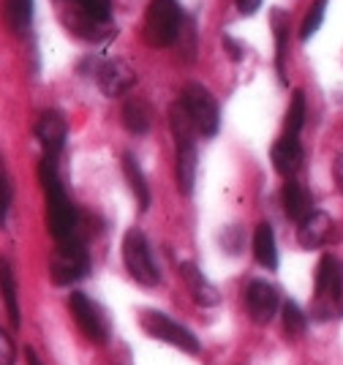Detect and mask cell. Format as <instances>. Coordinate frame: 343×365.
<instances>
[{
  "label": "cell",
  "instance_id": "24",
  "mask_svg": "<svg viewBox=\"0 0 343 365\" xmlns=\"http://www.w3.org/2000/svg\"><path fill=\"white\" fill-rule=\"evenodd\" d=\"M74 6L88 16L90 22H109L112 16V0H74Z\"/></svg>",
  "mask_w": 343,
  "mask_h": 365
},
{
  "label": "cell",
  "instance_id": "16",
  "mask_svg": "<svg viewBox=\"0 0 343 365\" xmlns=\"http://www.w3.org/2000/svg\"><path fill=\"white\" fill-rule=\"evenodd\" d=\"M180 275H183V281H185V289L191 292V297H194L199 305L208 308V305H215L218 300H221L218 289L202 275V270H199L196 264H191V262H180Z\"/></svg>",
  "mask_w": 343,
  "mask_h": 365
},
{
  "label": "cell",
  "instance_id": "5",
  "mask_svg": "<svg viewBox=\"0 0 343 365\" xmlns=\"http://www.w3.org/2000/svg\"><path fill=\"white\" fill-rule=\"evenodd\" d=\"M123 264H126L128 275L142 287H155L161 281L158 264L153 259V251H150V243L142 229H128L126 232V237H123Z\"/></svg>",
  "mask_w": 343,
  "mask_h": 365
},
{
  "label": "cell",
  "instance_id": "31",
  "mask_svg": "<svg viewBox=\"0 0 343 365\" xmlns=\"http://www.w3.org/2000/svg\"><path fill=\"white\" fill-rule=\"evenodd\" d=\"M25 360H28V365H44L41 363V357H39V354H36V349H25Z\"/></svg>",
  "mask_w": 343,
  "mask_h": 365
},
{
  "label": "cell",
  "instance_id": "11",
  "mask_svg": "<svg viewBox=\"0 0 343 365\" xmlns=\"http://www.w3.org/2000/svg\"><path fill=\"white\" fill-rule=\"evenodd\" d=\"M66 137H68V123L60 112H44L39 123H36V139L44 148V155L58 158L63 148H66Z\"/></svg>",
  "mask_w": 343,
  "mask_h": 365
},
{
  "label": "cell",
  "instance_id": "26",
  "mask_svg": "<svg viewBox=\"0 0 343 365\" xmlns=\"http://www.w3.org/2000/svg\"><path fill=\"white\" fill-rule=\"evenodd\" d=\"M286 36H289V19L284 14H275V46H278V74L284 79V71H286Z\"/></svg>",
  "mask_w": 343,
  "mask_h": 365
},
{
  "label": "cell",
  "instance_id": "9",
  "mask_svg": "<svg viewBox=\"0 0 343 365\" xmlns=\"http://www.w3.org/2000/svg\"><path fill=\"white\" fill-rule=\"evenodd\" d=\"M245 305H248V314L256 324H267L272 322V317L278 314V305H281V294L278 289L262 281V278H254L245 289Z\"/></svg>",
  "mask_w": 343,
  "mask_h": 365
},
{
  "label": "cell",
  "instance_id": "23",
  "mask_svg": "<svg viewBox=\"0 0 343 365\" xmlns=\"http://www.w3.org/2000/svg\"><path fill=\"white\" fill-rule=\"evenodd\" d=\"M327 3L329 0H316L314 6H311V11L305 14L302 25H300V38H302V41L314 38L316 31L322 28V22H324V11H327Z\"/></svg>",
  "mask_w": 343,
  "mask_h": 365
},
{
  "label": "cell",
  "instance_id": "17",
  "mask_svg": "<svg viewBox=\"0 0 343 365\" xmlns=\"http://www.w3.org/2000/svg\"><path fill=\"white\" fill-rule=\"evenodd\" d=\"M120 118H123V125L136 134V137H142V134H148L150 125H153V109L145 98H139V96H131L126 104H123V112H120Z\"/></svg>",
  "mask_w": 343,
  "mask_h": 365
},
{
  "label": "cell",
  "instance_id": "19",
  "mask_svg": "<svg viewBox=\"0 0 343 365\" xmlns=\"http://www.w3.org/2000/svg\"><path fill=\"white\" fill-rule=\"evenodd\" d=\"M33 6H36V0H3V19L14 36H25L30 31Z\"/></svg>",
  "mask_w": 343,
  "mask_h": 365
},
{
  "label": "cell",
  "instance_id": "18",
  "mask_svg": "<svg viewBox=\"0 0 343 365\" xmlns=\"http://www.w3.org/2000/svg\"><path fill=\"white\" fill-rule=\"evenodd\" d=\"M120 167H123V175H126V180H128V188H131V194H134L139 210L145 213L150 207V185H148V180H145V172L139 167V161L134 158V153H123Z\"/></svg>",
  "mask_w": 343,
  "mask_h": 365
},
{
  "label": "cell",
  "instance_id": "10",
  "mask_svg": "<svg viewBox=\"0 0 343 365\" xmlns=\"http://www.w3.org/2000/svg\"><path fill=\"white\" fill-rule=\"evenodd\" d=\"M96 82H98V88H101L109 98H115V96L131 93V88L136 85V74L126 61H106L98 66Z\"/></svg>",
  "mask_w": 343,
  "mask_h": 365
},
{
  "label": "cell",
  "instance_id": "6",
  "mask_svg": "<svg viewBox=\"0 0 343 365\" xmlns=\"http://www.w3.org/2000/svg\"><path fill=\"white\" fill-rule=\"evenodd\" d=\"M180 101H183L188 118L194 120L196 131H199L202 137H215V134H218V128H221V109H218L215 96H213L205 85L188 82V85L183 88Z\"/></svg>",
  "mask_w": 343,
  "mask_h": 365
},
{
  "label": "cell",
  "instance_id": "25",
  "mask_svg": "<svg viewBox=\"0 0 343 365\" xmlns=\"http://www.w3.org/2000/svg\"><path fill=\"white\" fill-rule=\"evenodd\" d=\"M284 330L286 335H292V338H300V335L305 333V327H308V319H305V314L300 311L297 303H284Z\"/></svg>",
  "mask_w": 343,
  "mask_h": 365
},
{
  "label": "cell",
  "instance_id": "21",
  "mask_svg": "<svg viewBox=\"0 0 343 365\" xmlns=\"http://www.w3.org/2000/svg\"><path fill=\"white\" fill-rule=\"evenodd\" d=\"M254 257L262 267L275 270L278 267V245H275V232L270 224H259L254 232Z\"/></svg>",
  "mask_w": 343,
  "mask_h": 365
},
{
  "label": "cell",
  "instance_id": "30",
  "mask_svg": "<svg viewBox=\"0 0 343 365\" xmlns=\"http://www.w3.org/2000/svg\"><path fill=\"white\" fill-rule=\"evenodd\" d=\"M224 44L229 46V55H232V61H240V58H242V46L235 44V41H232L229 36H226V38H224Z\"/></svg>",
  "mask_w": 343,
  "mask_h": 365
},
{
  "label": "cell",
  "instance_id": "20",
  "mask_svg": "<svg viewBox=\"0 0 343 365\" xmlns=\"http://www.w3.org/2000/svg\"><path fill=\"white\" fill-rule=\"evenodd\" d=\"M0 297L6 305V314L14 327H19V297H16V278L14 267L6 257H0Z\"/></svg>",
  "mask_w": 343,
  "mask_h": 365
},
{
  "label": "cell",
  "instance_id": "7",
  "mask_svg": "<svg viewBox=\"0 0 343 365\" xmlns=\"http://www.w3.org/2000/svg\"><path fill=\"white\" fill-rule=\"evenodd\" d=\"M139 324H142V330H145L150 338L164 341L169 346H178L180 351L196 354V351L202 349V346H199V338H196L185 324H180V322H175L172 317H166L164 311H142Z\"/></svg>",
  "mask_w": 343,
  "mask_h": 365
},
{
  "label": "cell",
  "instance_id": "3",
  "mask_svg": "<svg viewBox=\"0 0 343 365\" xmlns=\"http://www.w3.org/2000/svg\"><path fill=\"white\" fill-rule=\"evenodd\" d=\"M332 311H343V264L338 257L324 254L316 267L314 314L319 319H327Z\"/></svg>",
  "mask_w": 343,
  "mask_h": 365
},
{
  "label": "cell",
  "instance_id": "14",
  "mask_svg": "<svg viewBox=\"0 0 343 365\" xmlns=\"http://www.w3.org/2000/svg\"><path fill=\"white\" fill-rule=\"evenodd\" d=\"M272 167L286 180L297 175L302 167V145L297 137H281V142L272 145Z\"/></svg>",
  "mask_w": 343,
  "mask_h": 365
},
{
  "label": "cell",
  "instance_id": "2",
  "mask_svg": "<svg viewBox=\"0 0 343 365\" xmlns=\"http://www.w3.org/2000/svg\"><path fill=\"white\" fill-rule=\"evenodd\" d=\"M183 33V9L178 0H150L142 36L150 46H172Z\"/></svg>",
  "mask_w": 343,
  "mask_h": 365
},
{
  "label": "cell",
  "instance_id": "12",
  "mask_svg": "<svg viewBox=\"0 0 343 365\" xmlns=\"http://www.w3.org/2000/svg\"><path fill=\"white\" fill-rule=\"evenodd\" d=\"M332 232H335V221L327 213L314 210L305 221H300L297 240L302 248H322L332 240Z\"/></svg>",
  "mask_w": 343,
  "mask_h": 365
},
{
  "label": "cell",
  "instance_id": "22",
  "mask_svg": "<svg viewBox=\"0 0 343 365\" xmlns=\"http://www.w3.org/2000/svg\"><path fill=\"white\" fill-rule=\"evenodd\" d=\"M302 125H305V96H302V91H295L292 104H289V112H286L284 137H300Z\"/></svg>",
  "mask_w": 343,
  "mask_h": 365
},
{
  "label": "cell",
  "instance_id": "4",
  "mask_svg": "<svg viewBox=\"0 0 343 365\" xmlns=\"http://www.w3.org/2000/svg\"><path fill=\"white\" fill-rule=\"evenodd\" d=\"M90 270V257L88 248L79 237L55 243L52 259H49V275L58 287H71L76 281H82Z\"/></svg>",
  "mask_w": 343,
  "mask_h": 365
},
{
  "label": "cell",
  "instance_id": "8",
  "mask_svg": "<svg viewBox=\"0 0 343 365\" xmlns=\"http://www.w3.org/2000/svg\"><path fill=\"white\" fill-rule=\"evenodd\" d=\"M68 311H71V319L76 322L79 333L85 335L90 344L101 346V344L109 341V333H112L109 319L101 311V305L93 303L85 292H71L68 294Z\"/></svg>",
  "mask_w": 343,
  "mask_h": 365
},
{
  "label": "cell",
  "instance_id": "28",
  "mask_svg": "<svg viewBox=\"0 0 343 365\" xmlns=\"http://www.w3.org/2000/svg\"><path fill=\"white\" fill-rule=\"evenodd\" d=\"M16 360V346L11 341V335L0 330V365H14Z\"/></svg>",
  "mask_w": 343,
  "mask_h": 365
},
{
  "label": "cell",
  "instance_id": "1",
  "mask_svg": "<svg viewBox=\"0 0 343 365\" xmlns=\"http://www.w3.org/2000/svg\"><path fill=\"white\" fill-rule=\"evenodd\" d=\"M39 178H41V188H44L46 197V227L52 232L55 243L63 240H71L79 237V213H76L74 202L68 199L63 180H60L58 172V158H41V167H39Z\"/></svg>",
  "mask_w": 343,
  "mask_h": 365
},
{
  "label": "cell",
  "instance_id": "27",
  "mask_svg": "<svg viewBox=\"0 0 343 365\" xmlns=\"http://www.w3.org/2000/svg\"><path fill=\"white\" fill-rule=\"evenodd\" d=\"M9 213H11V180H9V172L0 161V229L6 227Z\"/></svg>",
  "mask_w": 343,
  "mask_h": 365
},
{
  "label": "cell",
  "instance_id": "15",
  "mask_svg": "<svg viewBox=\"0 0 343 365\" xmlns=\"http://www.w3.org/2000/svg\"><path fill=\"white\" fill-rule=\"evenodd\" d=\"M196 167H199L196 142H180L178 155H175V175H178V191L183 197H191V191H194Z\"/></svg>",
  "mask_w": 343,
  "mask_h": 365
},
{
  "label": "cell",
  "instance_id": "29",
  "mask_svg": "<svg viewBox=\"0 0 343 365\" xmlns=\"http://www.w3.org/2000/svg\"><path fill=\"white\" fill-rule=\"evenodd\" d=\"M235 3H237V11L242 16H254L262 6V0H235Z\"/></svg>",
  "mask_w": 343,
  "mask_h": 365
},
{
  "label": "cell",
  "instance_id": "13",
  "mask_svg": "<svg viewBox=\"0 0 343 365\" xmlns=\"http://www.w3.org/2000/svg\"><path fill=\"white\" fill-rule=\"evenodd\" d=\"M281 199H284L286 215H289L292 221H297V224L314 213V197H311V191H308L302 182L295 180V178H289V180L284 182Z\"/></svg>",
  "mask_w": 343,
  "mask_h": 365
}]
</instances>
